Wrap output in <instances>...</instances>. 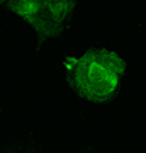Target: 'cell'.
<instances>
[{
	"mask_svg": "<svg viewBox=\"0 0 146 153\" xmlns=\"http://www.w3.org/2000/svg\"><path fill=\"white\" fill-rule=\"evenodd\" d=\"M5 5L38 34L51 38L66 27L73 16V0H4Z\"/></svg>",
	"mask_w": 146,
	"mask_h": 153,
	"instance_id": "7a4b0ae2",
	"label": "cell"
},
{
	"mask_svg": "<svg viewBox=\"0 0 146 153\" xmlns=\"http://www.w3.org/2000/svg\"><path fill=\"white\" fill-rule=\"evenodd\" d=\"M65 68L71 87L82 97L102 102L116 94L122 78L124 63L114 51L97 49L68 58Z\"/></svg>",
	"mask_w": 146,
	"mask_h": 153,
	"instance_id": "6da1fadb",
	"label": "cell"
}]
</instances>
